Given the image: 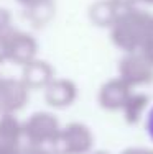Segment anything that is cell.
<instances>
[{
	"mask_svg": "<svg viewBox=\"0 0 153 154\" xmlns=\"http://www.w3.org/2000/svg\"><path fill=\"white\" fill-rule=\"evenodd\" d=\"M147 133H148V136H150V139L153 141V107H151L150 112H148V116H147Z\"/></svg>",
	"mask_w": 153,
	"mask_h": 154,
	"instance_id": "obj_1",
	"label": "cell"
}]
</instances>
